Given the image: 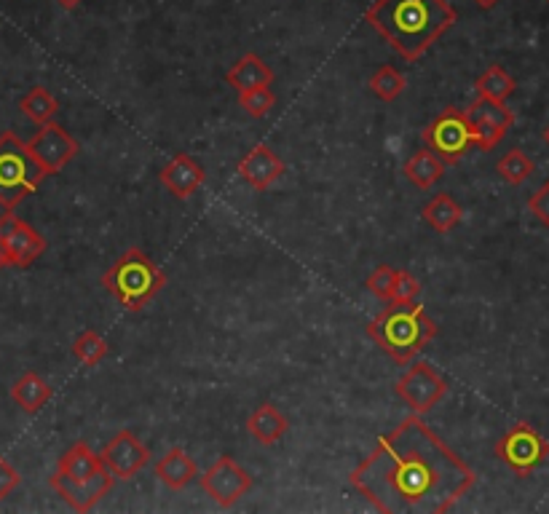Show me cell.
Listing matches in <instances>:
<instances>
[{
	"label": "cell",
	"mask_w": 549,
	"mask_h": 514,
	"mask_svg": "<svg viewBox=\"0 0 549 514\" xmlns=\"http://www.w3.org/2000/svg\"><path fill=\"white\" fill-rule=\"evenodd\" d=\"M456 19L448 0H375L365 11L367 25L408 62L424 57Z\"/></svg>",
	"instance_id": "cell-2"
},
{
	"label": "cell",
	"mask_w": 549,
	"mask_h": 514,
	"mask_svg": "<svg viewBox=\"0 0 549 514\" xmlns=\"http://www.w3.org/2000/svg\"><path fill=\"white\" fill-rule=\"evenodd\" d=\"M421 137H424L426 148L432 150L434 156L445 161V164H456L469 150L477 148L475 124L469 121L464 110L456 108H448L445 113H440L421 132Z\"/></svg>",
	"instance_id": "cell-6"
},
{
	"label": "cell",
	"mask_w": 549,
	"mask_h": 514,
	"mask_svg": "<svg viewBox=\"0 0 549 514\" xmlns=\"http://www.w3.org/2000/svg\"><path fill=\"white\" fill-rule=\"evenodd\" d=\"M59 6H62V9H67V11H73L75 6H78V3H81V0H57Z\"/></svg>",
	"instance_id": "cell-35"
},
{
	"label": "cell",
	"mask_w": 549,
	"mask_h": 514,
	"mask_svg": "<svg viewBox=\"0 0 549 514\" xmlns=\"http://www.w3.org/2000/svg\"><path fill=\"white\" fill-rule=\"evenodd\" d=\"M236 172H239L244 183L250 185V188H255V191H268V188L287 172V164H284L279 153H274L271 145L258 142V145L236 164Z\"/></svg>",
	"instance_id": "cell-14"
},
{
	"label": "cell",
	"mask_w": 549,
	"mask_h": 514,
	"mask_svg": "<svg viewBox=\"0 0 549 514\" xmlns=\"http://www.w3.org/2000/svg\"><path fill=\"white\" fill-rule=\"evenodd\" d=\"M405 86H408L405 75L391 65L378 67V70L370 75V92H373L381 102H394L402 92H405Z\"/></svg>",
	"instance_id": "cell-26"
},
{
	"label": "cell",
	"mask_w": 549,
	"mask_h": 514,
	"mask_svg": "<svg viewBox=\"0 0 549 514\" xmlns=\"http://www.w3.org/2000/svg\"><path fill=\"white\" fill-rule=\"evenodd\" d=\"M421 295V282L410 271H397L394 290H391L389 303H413Z\"/></svg>",
	"instance_id": "cell-31"
},
{
	"label": "cell",
	"mask_w": 549,
	"mask_h": 514,
	"mask_svg": "<svg viewBox=\"0 0 549 514\" xmlns=\"http://www.w3.org/2000/svg\"><path fill=\"white\" fill-rule=\"evenodd\" d=\"M496 172L501 175V180L509 185H523L528 177L536 172V164H533L531 158L525 156L520 148H512L509 153L499 158V164H496Z\"/></svg>",
	"instance_id": "cell-27"
},
{
	"label": "cell",
	"mask_w": 549,
	"mask_h": 514,
	"mask_svg": "<svg viewBox=\"0 0 549 514\" xmlns=\"http://www.w3.org/2000/svg\"><path fill=\"white\" fill-rule=\"evenodd\" d=\"M475 3L480 6V9H493V6H496L499 0H475Z\"/></svg>",
	"instance_id": "cell-36"
},
{
	"label": "cell",
	"mask_w": 549,
	"mask_h": 514,
	"mask_svg": "<svg viewBox=\"0 0 549 514\" xmlns=\"http://www.w3.org/2000/svg\"><path fill=\"white\" fill-rule=\"evenodd\" d=\"M528 209H531V215L536 217L544 228H549V180L541 185L539 191L533 193L531 199H528Z\"/></svg>",
	"instance_id": "cell-32"
},
{
	"label": "cell",
	"mask_w": 549,
	"mask_h": 514,
	"mask_svg": "<svg viewBox=\"0 0 549 514\" xmlns=\"http://www.w3.org/2000/svg\"><path fill=\"white\" fill-rule=\"evenodd\" d=\"M367 338L386 351L394 362L408 365L418 351H424L437 338V322L426 314L424 306L413 303H389V308L367 324Z\"/></svg>",
	"instance_id": "cell-3"
},
{
	"label": "cell",
	"mask_w": 549,
	"mask_h": 514,
	"mask_svg": "<svg viewBox=\"0 0 549 514\" xmlns=\"http://www.w3.org/2000/svg\"><path fill=\"white\" fill-rule=\"evenodd\" d=\"M159 180L175 199H191V196L199 193L204 180H207V172H204V166H201L193 156H188V153H177V156L161 169Z\"/></svg>",
	"instance_id": "cell-15"
},
{
	"label": "cell",
	"mask_w": 549,
	"mask_h": 514,
	"mask_svg": "<svg viewBox=\"0 0 549 514\" xmlns=\"http://www.w3.org/2000/svg\"><path fill=\"white\" fill-rule=\"evenodd\" d=\"M225 83L236 89V92H250V89H260V86H271L274 83V70L263 62V59L250 51L244 54L236 65L225 73Z\"/></svg>",
	"instance_id": "cell-18"
},
{
	"label": "cell",
	"mask_w": 549,
	"mask_h": 514,
	"mask_svg": "<svg viewBox=\"0 0 549 514\" xmlns=\"http://www.w3.org/2000/svg\"><path fill=\"white\" fill-rule=\"evenodd\" d=\"M517 83L515 78L504 70L501 65H491L480 78L475 81L477 97H485V100L507 102L512 94H515Z\"/></svg>",
	"instance_id": "cell-24"
},
{
	"label": "cell",
	"mask_w": 549,
	"mask_h": 514,
	"mask_svg": "<svg viewBox=\"0 0 549 514\" xmlns=\"http://www.w3.org/2000/svg\"><path fill=\"white\" fill-rule=\"evenodd\" d=\"M394 391L397 397L405 402V405L413 410L416 415H426L429 410H434V405L440 402L445 394H448V381L442 378L434 365L418 359L405 370L400 381L394 383Z\"/></svg>",
	"instance_id": "cell-8"
},
{
	"label": "cell",
	"mask_w": 549,
	"mask_h": 514,
	"mask_svg": "<svg viewBox=\"0 0 549 514\" xmlns=\"http://www.w3.org/2000/svg\"><path fill=\"white\" fill-rule=\"evenodd\" d=\"M100 458L116 480H132V477H137V474L148 466L150 448L145 442L137 440V434L124 429V432H118L116 437L102 448Z\"/></svg>",
	"instance_id": "cell-12"
},
{
	"label": "cell",
	"mask_w": 549,
	"mask_h": 514,
	"mask_svg": "<svg viewBox=\"0 0 549 514\" xmlns=\"http://www.w3.org/2000/svg\"><path fill=\"white\" fill-rule=\"evenodd\" d=\"M19 482H22V474H19L6 458L0 456V501L9 498L11 493L19 488Z\"/></svg>",
	"instance_id": "cell-33"
},
{
	"label": "cell",
	"mask_w": 549,
	"mask_h": 514,
	"mask_svg": "<svg viewBox=\"0 0 549 514\" xmlns=\"http://www.w3.org/2000/svg\"><path fill=\"white\" fill-rule=\"evenodd\" d=\"M113 482H116V477L110 474L108 466H102L100 472L94 474V477L81 482L62 480V477H57V474H51L49 485L54 488V493H57V496L62 498L70 509H73V512H92L94 506L100 504L102 498L108 496L110 490H113Z\"/></svg>",
	"instance_id": "cell-13"
},
{
	"label": "cell",
	"mask_w": 549,
	"mask_h": 514,
	"mask_svg": "<svg viewBox=\"0 0 549 514\" xmlns=\"http://www.w3.org/2000/svg\"><path fill=\"white\" fill-rule=\"evenodd\" d=\"M496 458L507 464L517 477H528L549 458V442L536 432L531 423H515L499 442Z\"/></svg>",
	"instance_id": "cell-7"
},
{
	"label": "cell",
	"mask_w": 549,
	"mask_h": 514,
	"mask_svg": "<svg viewBox=\"0 0 549 514\" xmlns=\"http://www.w3.org/2000/svg\"><path fill=\"white\" fill-rule=\"evenodd\" d=\"M349 480L378 512L445 514L475 488L477 474L432 426L410 415L378 437Z\"/></svg>",
	"instance_id": "cell-1"
},
{
	"label": "cell",
	"mask_w": 549,
	"mask_h": 514,
	"mask_svg": "<svg viewBox=\"0 0 549 514\" xmlns=\"http://www.w3.org/2000/svg\"><path fill=\"white\" fill-rule=\"evenodd\" d=\"M0 228H3L11 268H30L49 247L43 233L35 231L25 220H19L11 209H6V215H0Z\"/></svg>",
	"instance_id": "cell-11"
},
{
	"label": "cell",
	"mask_w": 549,
	"mask_h": 514,
	"mask_svg": "<svg viewBox=\"0 0 549 514\" xmlns=\"http://www.w3.org/2000/svg\"><path fill=\"white\" fill-rule=\"evenodd\" d=\"M402 172H405V177H408L416 188L429 191V188H434V185L442 180V175H445V161H440L429 148H421L405 161Z\"/></svg>",
	"instance_id": "cell-20"
},
{
	"label": "cell",
	"mask_w": 549,
	"mask_h": 514,
	"mask_svg": "<svg viewBox=\"0 0 549 514\" xmlns=\"http://www.w3.org/2000/svg\"><path fill=\"white\" fill-rule=\"evenodd\" d=\"M469 121L477 126H491V129H499V132H509V126L515 124V113L507 108V102L485 100V97H477L469 110H466Z\"/></svg>",
	"instance_id": "cell-23"
},
{
	"label": "cell",
	"mask_w": 549,
	"mask_h": 514,
	"mask_svg": "<svg viewBox=\"0 0 549 514\" xmlns=\"http://www.w3.org/2000/svg\"><path fill=\"white\" fill-rule=\"evenodd\" d=\"M102 458L100 453H94L92 445L84 440L73 442L70 448L59 456L57 461V477H62V480H70V482H81V480H89V477H94V474L102 469Z\"/></svg>",
	"instance_id": "cell-16"
},
{
	"label": "cell",
	"mask_w": 549,
	"mask_h": 514,
	"mask_svg": "<svg viewBox=\"0 0 549 514\" xmlns=\"http://www.w3.org/2000/svg\"><path fill=\"white\" fill-rule=\"evenodd\" d=\"M421 217H424L426 223L432 225L437 233H450L461 223V217H464V209L458 204L450 193H437L424 209H421Z\"/></svg>",
	"instance_id": "cell-22"
},
{
	"label": "cell",
	"mask_w": 549,
	"mask_h": 514,
	"mask_svg": "<svg viewBox=\"0 0 549 514\" xmlns=\"http://www.w3.org/2000/svg\"><path fill=\"white\" fill-rule=\"evenodd\" d=\"M287 429H290V421H287L282 415V410L276 405H271V402H263L258 410H252L250 421H247V432H250L260 445H266V448H271V445H276V442L282 440L284 434H287Z\"/></svg>",
	"instance_id": "cell-19"
},
{
	"label": "cell",
	"mask_w": 549,
	"mask_h": 514,
	"mask_svg": "<svg viewBox=\"0 0 549 514\" xmlns=\"http://www.w3.org/2000/svg\"><path fill=\"white\" fill-rule=\"evenodd\" d=\"M43 166L27 150V142H22L14 132L0 134V207L14 209L33 196L41 183L46 180Z\"/></svg>",
	"instance_id": "cell-5"
},
{
	"label": "cell",
	"mask_w": 549,
	"mask_h": 514,
	"mask_svg": "<svg viewBox=\"0 0 549 514\" xmlns=\"http://www.w3.org/2000/svg\"><path fill=\"white\" fill-rule=\"evenodd\" d=\"M108 351V340L94 330H84L73 343V357L84 367H97L102 359L108 357Z\"/></svg>",
	"instance_id": "cell-28"
},
{
	"label": "cell",
	"mask_w": 549,
	"mask_h": 514,
	"mask_svg": "<svg viewBox=\"0 0 549 514\" xmlns=\"http://www.w3.org/2000/svg\"><path fill=\"white\" fill-rule=\"evenodd\" d=\"M54 389L49 386L46 378H41L38 373H25L19 375L14 386H11V399L17 402L25 413H38L46 407V402L51 399Z\"/></svg>",
	"instance_id": "cell-21"
},
{
	"label": "cell",
	"mask_w": 549,
	"mask_h": 514,
	"mask_svg": "<svg viewBox=\"0 0 549 514\" xmlns=\"http://www.w3.org/2000/svg\"><path fill=\"white\" fill-rule=\"evenodd\" d=\"M544 142H547V145H549V126H547V129H544Z\"/></svg>",
	"instance_id": "cell-37"
},
{
	"label": "cell",
	"mask_w": 549,
	"mask_h": 514,
	"mask_svg": "<svg viewBox=\"0 0 549 514\" xmlns=\"http://www.w3.org/2000/svg\"><path fill=\"white\" fill-rule=\"evenodd\" d=\"M156 477H159L169 490L188 488L199 477V466L188 456V450L172 448L156 461Z\"/></svg>",
	"instance_id": "cell-17"
},
{
	"label": "cell",
	"mask_w": 549,
	"mask_h": 514,
	"mask_svg": "<svg viewBox=\"0 0 549 514\" xmlns=\"http://www.w3.org/2000/svg\"><path fill=\"white\" fill-rule=\"evenodd\" d=\"M27 150L33 153V158L43 166L46 175H59L75 156H78V140L67 132L65 126L41 124L38 132L33 134V140L27 142Z\"/></svg>",
	"instance_id": "cell-10"
},
{
	"label": "cell",
	"mask_w": 549,
	"mask_h": 514,
	"mask_svg": "<svg viewBox=\"0 0 549 514\" xmlns=\"http://www.w3.org/2000/svg\"><path fill=\"white\" fill-rule=\"evenodd\" d=\"M239 105L250 118L260 121L266 118L276 105V94L271 86H260V89H250V92L239 94Z\"/></svg>",
	"instance_id": "cell-29"
},
{
	"label": "cell",
	"mask_w": 549,
	"mask_h": 514,
	"mask_svg": "<svg viewBox=\"0 0 549 514\" xmlns=\"http://www.w3.org/2000/svg\"><path fill=\"white\" fill-rule=\"evenodd\" d=\"M19 110L25 113L33 124H49L59 113V102L54 100V94L46 86H33L30 92L19 100Z\"/></svg>",
	"instance_id": "cell-25"
},
{
	"label": "cell",
	"mask_w": 549,
	"mask_h": 514,
	"mask_svg": "<svg viewBox=\"0 0 549 514\" xmlns=\"http://www.w3.org/2000/svg\"><path fill=\"white\" fill-rule=\"evenodd\" d=\"M201 490L207 493L217 506H233L239 504L247 493L252 490V474L244 469L239 461H233L231 456H220L215 464L209 466L207 472L199 474Z\"/></svg>",
	"instance_id": "cell-9"
},
{
	"label": "cell",
	"mask_w": 549,
	"mask_h": 514,
	"mask_svg": "<svg viewBox=\"0 0 549 514\" xmlns=\"http://www.w3.org/2000/svg\"><path fill=\"white\" fill-rule=\"evenodd\" d=\"M394 279H397V268L391 266H378L373 274L367 276L365 287L373 292L378 300H391V290H394Z\"/></svg>",
	"instance_id": "cell-30"
},
{
	"label": "cell",
	"mask_w": 549,
	"mask_h": 514,
	"mask_svg": "<svg viewBox=\"0 0 549 514\" xmlns=\"http://www.w3.org/2000/svg\"><path fill=\"white\" fill-rule=\"evenodd\" d=\"M164 284L167 274L142 249H126L102 276V287L118 300V306L134 314L148 306L164 290Z\"/></svg>",
	"instance_id": "cell-4"
},
{
	"label": "cell",
	"mask_w": 549,
	"mask_h": 514,
	"mask_svg": "<svg viewBox=\"0 0 549 514\" xmlns=\"http://www.w3.org/2000/svg\"><path fill=\"white\" fill-rule=\"evenodd\" d=\"M9 268V252H6V239H3V228H0V271Z\"/></svg>",
	"instance_id": "cell-34"
}]
</instances>
